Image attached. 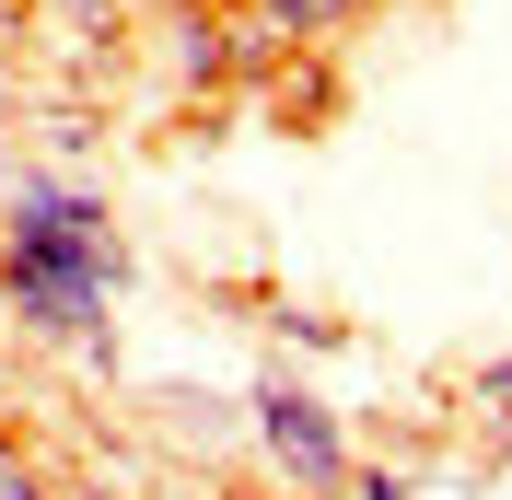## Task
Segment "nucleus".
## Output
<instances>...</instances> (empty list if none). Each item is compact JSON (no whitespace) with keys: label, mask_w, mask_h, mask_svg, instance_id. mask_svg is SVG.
Returning <instances> with one entry per match:
<instances>
[{"label":"nucleus","mask_w":512,"mask_h":500,"mask_svg":"<svg viewBox=\"0 0 512 500\" xmlns=\"http://www.w3.org/2000/svg\"><path fill=\"white\" fill-rule=\"evenodd\" d=\"M163 70H175V94H233V24L222 12H163Z\"/></svg>","instance_id":"obj_3"},{"label":"nucleus","mask_w":512,"mask_h":500,"mask_svg":"<svg viewBox=\"0 0 512 500\" xmlns=\"http://www.w3.org/2000/svg\"><path fill=\"white\" fill-rule=\"evenodd\" d=\"M117 291H128L117 198L94 175H59V163H12L0 175V326L105 373L117 361Z\"/></svg>","instance_id":"obj_1"},{"label":"nucleus","mask_w":512,"mask_h":500,"mask_svg":"<svg viewBox=\"0 0 512 500\" xmlns=\"http://www.w3.org/2000/svg\"><path fill=\"white\" fill-rule=\"evenodd\" d=\"M350 500H419V477L408 466H361V454H350Z\"/></svg>","instance_id":"obj_6"},{"label":"nucleus","mask_w":512,"mask_h":500,"mask_svg":"<svg viewBox=\"0 0 512 500\" xmlns=\"http://www.w3.org/2000/svg\"><path fill=\"white\" fill-rule=\"evenodd\" d=\"M268 326H280V349H350V326H338V314H268Z\"/></svg>","instance_id":"obj_5"},{"label":"nucleus","mask_w":512,"mask_h":500,"mask_svg":"<svg viewBox=\"0 0 512 500\" xmlns=\"http://www.w3.org/2000/svg\"><path fill=\"white\" fill-rule=\"evenodd\" d=\"M163 12H222V0H163Z\"/></svg>","instance_id":"obj_7"},{"label":"nucleus","mask_w":512,"mask_h":500,"mask_svg":"<svg viewBox=\"0 0 512 500\" xmlns=\"http://www.w3.org/2000/svg\"><path fill=\"white\" fill-rule=\"evenodd\" d=\"M466 407H478V431H501V454H512V349H489L478 373H466Z\"/></svg>","instance_id":"obj_4"},{"label":"nucleus","mask_w":512,"mask_h":500,"mask_svg":"<svg viewBox=\"0 0 512 500\" xmlns=\"http://www.w3.org/2000/svg\"><path fill=\"white\" fill-rule=\"evenodd\" d=\"M245 442H256V466L280 477L291 500H338L350 489V431H338V407H326L315 384H291V373L245 384Z\"/></svg>","instance_id":"obj_2"}]
</instances>
